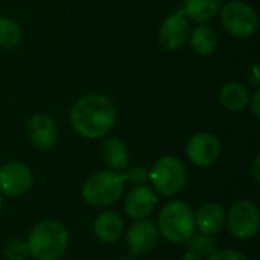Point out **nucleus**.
Segmentation results:
<instances>
[{
	"label": "nucleus",
	"instance_id": "22",
	"mask_svg": "<svg viewBox=\"0 0 260 260\" xmlns=\"http://www.w3.org/2000/svg\"><path fill=\"white\" fill-rule=\"evenodd\" d=\"M29 256L27 242L21 239H12L5 247V257L6 260H26Z\"/></svg>",
	"mask_w": 260,
	"mask_h": 260
},
{
	"label": "nucleus",
	"instance_id": "23",
	"mask_svg": "<svg viewBox=\"0 0 260 260\" xmlns=\"http://www.w3.org/2000/svg\"><path fill=\"white\" fill-rule=\"evenodd\" d=\"M123 178H125V181L128 180L136 186H142L148 180V171L143 166H136V168L129 169L126 174H123Z\"/></svg>",
	"mask_w": 260,
	"mask_h": 260
},
{
	"label": "nucleus",
	"instance_id": "17",
	"mask_svg": "<svg viewBox=\"0 0 260 260\" xmlns=\"http://www.w3.org/2000/svg\"><path fill=\"white\" fill-rule=\"evenodd\" d=\"M248 88L236 81L227 82L219 91V102L229 111H241L248 105Z\"/></svg>",
	"mask_w": 260,
	"mask_h": 260
},
{
	"label": "nucleus",
	"instance_id": "26",
	"mask_svg": "<svg viewBox=\"0 0 260 260\" xmlns=\"http://www.w3.org/2000/svg\"><path fill=\"white\" fill-rule=\"evenodd\" d=\"M259 101H260V90L256 87V91L253 93V96L250 98L248 104H251V111L254 114L256 119H260V107H259Z\"/></svg>",
	"mask_w": 260,
	"mask_h": 260
},
{
	"label": "nucleus",
	"instance_id": "8",
	"mask_svg": "<svg viewBox=\"0 0 260 260\" xmlns=\"http://www.w3.org/2000/svg\"><path fill=\"white\" fill-rule=\"evenodd\" d=\"M190 27L183 9L168 15L158 27V43L165 50H180L189 40Z\"/></svg>",
	"mask_w": 260,
	"mask_h": 260
},
{
	"label": "nucleus",
	"instance_id": "18",
	"mask_svg": "<svg viewBox=\"0 0 260 260\" xmlns=\"http://www.w3.org/2000/svg\"><path fill=\"white\" fill-rule=\"evenodd\" d=\"M189 43H190L192 50L197 55L207 56V55H212L216 50L218 37H216V32L210 26L198 24L192 30V34H189Z\"/></svg>",
	"mask_w": 260,
	"mask_h": 260
},
{
	"label": "nucleus",
	"instance_id": "9",
	"mask_svg": "<svg viewBox=\"0 0 260 260\" xmlns=\"http://www.w3.org/2000/svg\"><path fill=\"white\" fill-rule=\"evenodd\" d=\"M221 154L219 140L210 133H198L192 136L186 145V155L195 166H212Z\"/></svg>",
	"mask_w": 260,
	"mask_h": 260
},
{
	"label": "nucleus",
	"instance_id": "6",
	"mask_svg": "<svg viewBox=\"0 0 260 260\" xmlns=\"http://www.w3.org/2000/svg\"><path fill=\"white\" fill-rule=\"evenodd\" d=\"M219 15L224 29L238 38H248L254 35L259 27V15L256 9L242 0L225 3L221 8Z\"/></svg>",
	"mask_w": 260,
	"mask_h": 260
},
{
	"label": "nucleus",
	"instance_id": "7",
	"mask_svg": "<svg viewBox=\"0 0 260 260\" xmlns=\"http://www.w3.org/2000/svg\"><path fill=\"white\" fill-rule=\"evenodd\" d=\"M225 219L230 235L238 239H250L259 230V209L250 200H241L233 204Z\"/></svg>",
	"mask_w": 260,
	"mask_h": 260
},
{
	"label": "nucleus",
	"instance_id": "15",
	"mask_svg": "<svg viewBox=\"0 0 260 260\" xmlns=\"http://www.w3.org/2000/svg\"><path fill=\"white\" fill-rule=\"evenodd\" d=\"M123 218L117 213V212H104L101 213L94 224H93V230H94V235L96 238L101 241V242H105V244H113L116 242L122 233H123Z\"/></svg>",
	"mask_w": 260,
	"mask_h": 260
},
{
	"label": "nucleus",
	"instance_id": "16",
	"mask_svg": "<svg viewBox=\"0 0 260 260\" xmlns=\"http://www.w3.org/2000/svg\"><path fill=\"white\" fill-rule=\"evenodd\" d=\"M222 0H183V12L197 23H207L219 14Z\"/></svg>",
	"mask_w": 260,
	"mask_h": 260
},
{
	"label": "nucleus",
	"instance_id": "24",
	"mask_svg": "<svg viewBox=\"0 0 260 260\" xmlns=\"http://www.w3.org/2000/svg\"><path fill=\"white\" fill-rule=\"evenodd\" d=\"M209 260H248L242 253L235 250H215Z\"/></svg>",
	"mask_w": 260,
	"mask_h": 260
},
{
	"label": "nucleus",
	"instance_id": "2",
	"mask_svg": "<svg viewBox=\"0 0 260 260\" xmlns=\"http://www.w3.org/2000/svg\"><path fill=\"white\" fill-rule=\"evenodd\" d=\"M69 245L66 227L56 221H43L29 233L27 248L35 260H59Z\"/></svg>",
	"mask_w": 260,
	"mask_h": 260
},
{
	"label": "nucleus",
	"instance_id": "28",
	"mask_svg": "<svg viewBox=\"0 0 260 260\" xmlns=\"http://www.w3.org/2000/svg\"><path fill=\"white\" fill-rule=\"evenodd\" d=\"M181 260H200V256H197V254L192 253V251H187V253L183 256V259Z\"/></svg>",
	"mask_w": 260,
	"mask_h": 260
},
{
	"label": "nucleus",
	"instance_id": "12",
	"mask_svg": "<svg viewBox=\"0 0 260 260\" xmlns=\"http://www.w3.org/2000/svg\"><path fill=\"white\" fill-rule=\"evenodd\" d=\"M27 137L30 143L40 149L47 151L55 146L58 139V128L55 120L47 114H35L27 122Z\"/></svg>",
	"mask_w": 260,
	"mask_h": 260
},
{
	"label": "nucleus",
	"instance_id": "3",
	"mask_svg": "<svg viewBox=\"0 0 260 260\" xmlns=\"http://www.w3.org/2000/svg\"><path fill=\"white\" fill-rule=\"evenodd\" d=\"M158 230L169 242H187L195 233V216L192 209L183 201L165 204L158 215Z\"/></svg>",
	"mask_w": 260,
	"mask_h": 260
},
{
	"label": "nucleus",
	"instance_id": "29",
	"mask_svg": "<svg viewBox=\"0 0 260 260\" xmlns=\"http://www.w3.org/2000/svg\"><path fill=\"white\" fill-rule=\"evenodd\" d=\"M2 207H3V200H2V195H0V210H2Z\"/></svg>",
	"mask_w": 260,
	"mask_h": 260
},
{
	"label": "nucleus",
	"instance_id": "20",
	"mask_svg": "<svg viewBox=\"0 0 260 260\" xmlns=\"http://www.w3.org/2000/svg\"><path fill=\"white\" fill-rule=\"evenodd\" d=\"M21 27L9 17H0V47L9 49L20 43Z\"/></svg>",
	"mask_w": 260,
	"mask_h": 260
},
{
	"label": "nucleus",
	"instance_id": "21",
	"mask_svg": "<svg viewBox=\"0 0 260 260\" xmlns=\"http://www.w3.org/2000/svg\"><path fill=\"white\" fill-rule=\"evenodd\" d=\"M186 244L189 247V251L195 253L200 257L201 256H210L216 250V242L213 241V238L209 235H204V233L192 235Z\"/></svg>",
	"mask_w": 260,
	"mask_h": 260
},
{
	"label": "nucleus",
	"instance_id": "1",
	"mask_svg": "<svg viewBox=\"0 0 260 260\" xmlns=\"http://www.w3.org/2000/svg\"><path fill=\"white\" fill-rule=\"evenodd\" d=\"M72 128L85 139H101L116 125V104L105 94L90 93L75 102L69 114Z\"/></svg>",
	"mask_w": 260,
	"mask_h": 260
},
{
	"label": "nucleus",
	"instance_id": "4",
	"mask_svg": "<svg viewBox=\"0 0 260 260\" xmlns=\"http://www.w3.org/2000/svg\"><path fill=\"white\" fill-rule=\"evenodd\" d=\"M125 178L113 171H101L88 177L82 186V198L94 207L111 206L123 195Z\"/></svg>",
	"mask_w": 260,
	"mask_h": 260
},
{
	"label": "nucleus",
	"instance_id": "11",
	"mask_svg": "<svg viewBox=\"0 0 260 260\" xmlns=\"http://www.w3.org/2000/svg\"><path fill=\"white\" fill-rule=\"evenodd\" d=\"M126 244L133 254L145 256L158 244V230L148 219H137L126 232Z\"/></svg>",
	"mask_w": 260,
	"mask_h": 260
},
{
	"label": "nucleus",
	"instance_id": "13",
	"mask_svg": "<svg viewBox=\"0 0 260 260\" xmlns=\"http://www.w3.org/2000/svg\"><path fill=\"white\" fill-rule=\"evenodd\" d=\"M155 204H157V195L154 193V190L142 184L129 190L123 207L128 216L137 221V219H145L146 216H149Z\"/></svg>",
	"mask_w": 260,
	"mask_h": 260
},
{
	"label": "nucleus",
	"instance_id": "10",
	"mask_svg": "<svg viewBox=\"0 0 260 260\" xmlns=\"http://www.w3.org/2000/svg\"><path fill=\"white\" fill-rule=\"evenodd\" d=\"M32 186L30 169L20 161H11L0 168V192L6 197H20Z\"/></svg>",
	"mask_w": 260,
	"mask_h": 260
},
{
	"label": "nucleus",
	"instance_id": "14",
	"mask_svg": "<svg viewBox=\"0 0 260 260\" xmlns=\"http://www.w3.org/2000/svg\"><path fill=\"white\" fill-rule=\"evenodd\" d=\"M195 216V227L200 233L204 235H216L225 224V210L218 203H207L201 206Z\"/></svg>",
	"mask_w": 260,
	"mask_h": 260
},
{
	"label": "nucleus",
	"instance_id": "25",
	"mask_svg": "<svg viewBox=\"0 0 260 260\" xmlns=\"http://www.w3.org/2000/svg\"><path fill=\"white\" fill-rule=\"evenodd\" d=\"M247 79H248V82H250L251 85L259 87L260 73H259V66H257V64H253V66L248 69V72H247Z\"/></svg>",
	"mask_w": 260,
	"mask_h": 260
},
{
	"label": "nucleus",
	"instance_id": "27",
	"mask_svg": "<svg viewBox=\"0 0 260 260\" xmlns=\"http://www.w3.org/2000/svg\"><path fill=\"white\" fill-rule=\"evenodd\" d=\"M259 163H260V157H259V155H257V157H256V160H254V163H253V177H254L256 183H259V181H260Z\"/></svg>",
	"mask_w": 260,
	"mask_h": 260
},
{
	"label": "nucleus",
	"instance_id": "5",
	"mask_svg": "<svg viewBox=\"0 0 260 260\" xmlns=\"http://www.w3.org/2000/svg\"><path fill=\"white\" fill-rule=\"evenodd\" d=\"M148 180L163 197H174L180 193L187 183V169L181 160L172 155H165L158 158L151 172H148Z\"/></svg>",
	"mask_w": 260,
	"mask_h": 260
},
{
	"label": "nucleus",
	"instance_id": "19",
	"mask_svg": "<svg viewBox=\"0 0 260 260\" xmlns=\"http://www.w3.org/2000/svg\"><path fill=\"white\" fill-rule=\"evenodd\" d=\"M102 157H104V161L111 169L120 171V169H125L128 166L129 152H128L126 145L120 139L110 137L102 145Z\"/></svg>",
	"mask_w": 260,
	"mask_h": 260
}]
</instances>
